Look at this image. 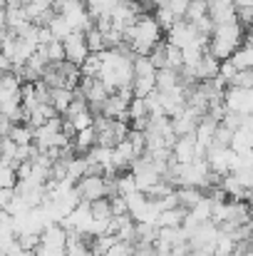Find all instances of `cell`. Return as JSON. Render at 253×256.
Here are the masks:
<instances>
[{
    "label": "cell",
    "mask_w": 253,
    "mask_h": 256,
    "mask_svg": "<svg viewBox=\"0 0 253 256\" xmlns=\"http://www.w3.org/2000/svg\"><path fill=\"white\" fill-rule=\"evenodd\" d=\"M65 256H92V236L77 234V232H67Z\"/></svg>",
    "instance_id": "obj_9"
},
{
    "label": "cell",
    "mask_w": 253,
    "mask_h": 256,
    "mask_svg": "<svg viewBox=\"0 0 253 256\" xmlns=\"http://www.w3.org/2000/svg\"><path fill=\"white\" fill-rule=\"evenodd\" d=\"M132 252H134V244H127V242H117L109 252L104 256H132Z\"/></svg>",
    "instance_id": "obj_32"
},
{
    "label": "cell",
    "mask_w": 253,
    "mask_h": 256,
    "mask_svg": "<svg viewBox=\"0 0 253 256\" xmlns=\"http://www.w3.org/2000/svg\"><path fill=\"white\" fill-rule=\"evenodd\" d=\"M65 55H67V62L82 68L84 60L89 58V50H87V42H84V32H72L65 42Z\"/></svg>",
    "instance_id": "obj_6"
},
{
    "label": "cell",
    "mask_w": 253,
    "mask_h": 256,
    "mask_svg": "<svg viewBox=\"0 0 253 256\" xmlns=\"http://www.w3.org/2000/svg\"><path fill=\"white\" fill-rule=\"evenodd\" d=\"M75 100V90H67V87H57V90H50V104L55 107V112L60 117H65L67 107L72 104Z\"/></svg>",
    "instance_id": "obj_12"
},
{
    "label": "cell",
    "mask_w": 253,
    "mask_h": 256,
    "mask_svg": "<svg viewBox=\"0 0 253 256\" xmlns=\"http://www.w3.org/2000/svg\"><path fill=\"white\" fill-rule=\"evenodd\" d=\"M181 85V75H179V70H157V92H171V90H176V87Z\"/></svg>",
    "instance_id": "obj_14"
},
{
    "label": "cell",
    "mask_w": 253,
    "mask_h": 256,
    "mask_svg": "<svg viewBox=\"0 0 253 256\" xmlns=\"http://www.w3.org/2000/svg\"><path fill=\"white\" fill-rule=\"evenodd\" d=\"M162 40H164V30L159 28L152 12L139 15L137 22L124 32V45L134 52V58H147Z\"/></svg>",
    "instance_id": "obj_1"
},
{
    "label": "cell",
    "mask_w": 253,
    "mask_h": 256,
    "mask_svg": "<svg viewBox=\"0 0 253 256\" xmlns=\"http://www.w3.org/2000/svg\"><path fill=\"white\" fill-rule=\"evenodd\" d=\"M89 212H92V219H94V222L107 224V222L112 219V204H109V199H107V196H104V199L92 202V204H89Z\"/></svg>",
    "instance_id": "obj_18"
},
{
    "label": "cell",
    "mask_w": 253,
    "mask_h": 256,
    "mask_svg": "<svg viewBox=\"0 0 253 256\" xmlns=\"http://www.w3.org/2000/svg\"><path fill=\"white\" fill-rule=\"evenodd\" d=\"M186 214H189L196 224H206V222H211V199L204 196V199H201L194 209H189Z\"/></svg>",
    "instance_id": "obj_19"
},
{
    "label": "cell",
    "mask_w": 253,
    "mask_h": 256,
    "mask_svg": "<svg viewBox=\"0 0 253 256\" xmlns=\"http://www.w3.org/2000/svg\"><path fill=\"white\" fill-rule=\"evenodd\" d=\"M80 70H82V78L97 80V78H99V70H102V58H99V55H89Z\"/></svg>",
    "instance_id": "obj_26"
},
{
    "label": "cell",
    "mask_w": 253,
    "mask_h": 256,
    "mask_svg": "<svg viewBox=\"0 0 253 256\" xmlns=\"http://www.w3.org/2000/svg\"><path fill=\"white\" fill-rule=\"evenodd\" d=\"M236 75H239V70L234 68V62H231V60H226V62H221V70H219V78H221V80L226 82V87L231 85V80H234Z\"/></svg>",
    "instance_id": "obj_31"
},
{
    "label": "cell",
    "mask_w": 253,
    "mask_h": 256,
    "mask_svg": "<svg viewBox=\"0 0 253 256\" xmlns=\"http://www.w3.org/2000/svg\"><path fill=\"white\" fill-rule=\"evenodd\" d=\"M7 2V8H20L22 5V0H5Z\"/></svg>",
    "instance_id": "obj_38"
},
{
    "label": "cell",
    "mask_w": 253,
    "mask_h": 256,
    "mask_svg": "<svg viewBox=\"0 0 253 256\" xmlns=\"http://www.w3.org/2000/svg\"><path fill=\"white\" fill-rule=\"evenodd\" d=\"M42 50H45L50 65H57V62H65V60H67V55H65V45H62L60 40H52V42L42 45Z\"/></svg>",
    "instance_id": "obj_22"
},
{
    "label": "cell",
    "mask_w": 253,
    "mask_h": 256,
    "mask_svg": "<svg viewBox=\"0 0 253 256\" xmlns=\"http://www.w3.org/2000/svg\"><path fill=\"white\" fill-rule=\"evenodd\" d=\"M152 15H154V20L159 22V28H162L164 32H169V30H171V25L176 22V15L169 10V5H159V8H154V12H152Z\"/></svg>",
    "instance_id": "obj_24"
},
{
    "label": "cell",
    "mask_w": 253,
    "mask_h": 256,
    "mask_svg": "<svg viewBox=\"0 0 253 256\" xmlns=\"http://www.w3.org/2000/svg\"><path fill=\"white\" fill-rule=\"evenodd\" d=\"M184 219H186V209H181V206L164 209V212L159 214V219H157V226H159V229H179V226L184 224Z\"/></svg>",
    "instance_id": "obj_13"
},
{
    "label": "cell",
    "mask_w": 253,
    "mask_h": 256,
    "mask_svg": "<svg viewBox=\"0 0 253 256\" xmlns=\"http://www.w3.org/2000/svg\"><path fill=\"white\" fill-rule=\"evenodd\" d=\"M119 239L114 234H99V236H92V256H104Z\"/></svg>",
    "instance_id": "obj_20"
},
{
    "label": "cell",
    "mask_w": 253,
    "mask_h": 256,
    "mask_svg": "<svg viewBox=\"0 0 253 256\" xmlns=\"http://www.w3.org/2000/svg\"><path fill=\"white\" fill-rule=\"evenodd\" d=\"M109 204H112V216H124V214H129L124 196H109Z\"/></svg>",
    "instance_id": "obj_33"
},
{
    "label": "cell",
    "mask_w": 253,
    "mask_h": 256,
    "mask_svg": "<svg viewBox=\"0 0 253 256\" xmlns=\"http://www.w3.org/2000/svg\"><path fill=\"white\" fill-rule=\"evenodd\" d=\"M122 2H134V0H122Z\"/></svg>",
    "instance_id": "obj_42"
},
{
    "label": "cell",
    "mask_w": 253,
    "mask_h": 256,
    "mask_svg": "<svg viewBox=\"0 0 253 256\" xmlns=\"http://www.w3.org/2000/svg\"><path fill=\"white\" fill-rule=\"evenodd\" d=\"M171 160L176 164H191L196 160V137L194 134L176 137V142L171 147Z\"/></svg>",
    "instance_id": "obj_7"
},
{
    "label": "cell",
    "mask_w": 253,
    "mask_h": 256,
    "mask_svg": "<svg viewBox=\"0 0 253 256\" xmlns=\"http://www.w3.org/2000/svg\"><path fill=\"white\" fill-rule=\"evenodd\" d=\"M67 120L75 124V130H77V132L94 127V114H92V110H89V107H87V110H82V112H77L75 117H67Z\"/></svg>",
    "instance_id": "obj_27"
},
{
    "label": "cell",
    "mask_w": 253,
    "mask_h": 256,
    "mask_svg": "<svg viewBox=\"0 0 253 256\" xmlns=\"http://www.w3.org/2000/svg\"><path fill=\"white\" fill-rule=\"evenodd\" d=\"M15 184H17L15 170H12L10 164H2V162H0V186H12V189H15Z\"/></svg>",
    "instance_id": "obj_30"
},
{
    "label": "cell",
    "mask_w": 253,
    "mask_h": 256,
    "mask_svg": "<svg viewBox=\"0 0 253 256\" xmlns=\"http://www.w3.org/2000/svg\"><path fill=\"white\" fill-rule=\"evenodd\" d=\"M84 42H87V50H89V55H99V52H104L107 50V40H104V32L94 25L92 30H87L84 32Z\"/></svg>",
    "instance_id": "obj_16"
},
{
    "label": "cell",
    "mask_w": 253,
    "mask_h": 256,
    "mask_svg": "<svg viewBox=\"0 0 253 256\" xmlns=\"http://www.w3.org/2000/svg\"><path fill=\"white\" fill-rule=\"evenodd\" d=\"M10 140L17 144V147H27V144H32L35 142V130L30 127V124H15L12 127V132H10Z\"/></svg>",
    "instance_id": "obj_17"
},
{
    "label": "cell",
    "mask_w": 253,
    "mask_h": 256,
    "mask_svg": "<svg viewBox=\"0 0 253 256\" xmlns=\"http://www.w3.org/2000/svg\"><path fill=\"white\" fill-rule=\"evenodd\" d=\"M47 30L52 32V40H60V42H65V40L75 32V30H72V25H70L62 15H55V18L47 22Z\"/></svg>",
    "instance_id": "obj_15"
},
{
    "label": "cell",
    "mask_w": 253,
    "mask_h": 256,
    "mask_svg": "<svg viewBox=\"0 0 253 256\" xmlns=\"http://www.w3.org/2000/svg\"><path fill=\"white\" fill-rule=\"evenodd\" d=\"M75 189H77L80 202L92 204V202L107 196V176H102V174H87V176H82L75 184Z\"/></svg>",
    "instance_id": "obj_3"
},
{
    "label": "cell",
    "mask_w": 253,
    "mask_h": 256,
    "mask_svg": "<svg viewBox=\"0 0 253 256\" xmlns=\"http://www.w3.org/2000/svg\"><path fill=\"white\" fill-rule=\"evenodd\" d=\"M12 196H15V189L12 186H0V212L7 209V204L12 202Z\"/></svg>",
    "instance_id": "obj_34"
},
{
    "label": "cell",
    "mask_w": 253,
    "mask_h": 256,
    "mask_svg": "<svg viewBox=\"0 0 253 256\" xmlns=\"http://www.w3.org/2000/svg\"><path fill=\"white\" fill-rule=\"evenodd\" d=\"M15 157H17V144L10 137H0V162L12 167L15 164Z\"/></svg>",
    "instance_id": "obj_23"
},
{
    "label": "cell",
    "mask_w": 253,
    "mask_h": 256,
    "mask_svg": "<svg viewBox=\"0 0 253 256\" xmlns=\"http://www.w3.org/2000/svg\"><path fill=\"white\" fill-rule=\"evenodd\" d=\"M65 244H67V232L62 229V224H50L40 234V246L45 249H65Z\"/></svg>",
    "instance_id": "obj_10"
},
{
    "label": "cell",
    "mask_w": 253,
    "mask_h": 256,
    "mask_svg": "<svg viewBox=\"0 0 253 256\" xmlns=\"http://www.w3.org/2000/svg\"><path fill=\"white\" fill-rule=\"evenodd\" d=\"M246 40V28L241 22H229V25H216L211 38H209V52L219 60L226 62L234 58V52L244 45Z\"/></svg>",
    "instance_id": "obj_2"
},
{
    "label": "cell",
    "mask_w": 253,
    "mask_h": 256,
    "mask_svg": "<svg viewBox=\"0 0 253 256\" xmlns=\"http://www.w3.org/2000/svg\"><path fill=\"white\" fill-rule=\"evenodd\" d=\"M231 140H234V130H229L224 122H219L216 134H214V144L216 147H231Z\"/></svg>",
    "instance_id": "obj_29"
},
{
    "label": "cell",
    "mask_w": 253,
    "mask_h": 256,
    "mask_svg": "<svg viewBox=\"0 0 253 256\" xmlns=\"http://www.w3.org/2000/svg\"><path fill=\"white\" fill-rule=\"evenodd\" d=\"M25 254H27V252H25V249L17 244V239H15V244L7 249V254H5V256H25Z\"/></svg>",
    "instance_id": "obj_36"
},
{
    "label": "cell",
    "mask_w": 253,
    "mask_h": 256,
    "mask_svg": "<svg viewBox=\"0 0 253 256\" xmlns=\"http://www.w3.org/2000/svg\"><path fill=\"white\" fill-rule=\"evenodd\" d=\"M147 58H149V62H152L157 70H164V68H167V40H162Z\"/></svg>",
    "instance_id": "obj_28"
},
{
    "label": "cell",
    "mask_w": 253,
    "mask_h": 256,
    "mask_svg": "<svg viewBox=\"0 0 253 256\" xmlns=\"http://www.w3.org/2000/svg\"><path fill=\"white\" fill-rule=\"evenodd\" d=\"M209 15V2L206 0H189V8H186V18L189 22H199L201 18Z\"/></svg>",
    "instance_id": "obj_21"
},
{
    "label": "cell",
    "mask_w": 253,
    "mask_h": 256,
    "mask_svg": "<svg viewBox=\"0 0 253 256\" xmlns=\"http://www.w3.org/2000/svg\"><path fill=\"white\" fill-rule=\"evenodd\" d=\"M0 30H7V8H0Z\"/></svg>",
    "instance_id": "obj_37"
},
{
    "label": "cell",
    "mask_w": 253,
    "mask_h": 256,
    "mask_svg": "<svg viewBox=\"0 0 253 256\" xmlns=\"http://www.w3.org/2000/svg\"><path fill=\"white\" fill-rule=\"evenodd\" d=\"M199 114L194 112V110H184V112H179L176 117H171V130H174V134L176 137H186V134H194L196 132V127H199Z\"/></svg>",
    "instance_id": "obj_8"
},
{
    "label": "cell",
    "mask_w": 253,
    "mask_h": 256,
    "mask_svg": "<svg viewBox=\"0 0 253 256\" xmlns=\"http://www.w3.org/2000/svg\"><path fill=\"white\" fill-rule=\"evenodd\" d=\"M206 2H209V18L214 20V25L239 22L236 0H206Z\"/></svg>",
    "instance_id": "obj_5"
},
{
    "label": "cell",
    "mask_w": 253,
    "mask_h": 256,
    "mask_svg": "<svg viewBox=\"0 0 253 256\" xmlns=\"http://www.w3.org/2000/svg\"><path fill=\"white\" fill-rule=\"evenodd\" d=\"M0 8H7V2H5V0H0Z\"/></svg>",
    "instance_id": "obj_41"
},
{
    "label": "cell",
    "mask_w": 253,
    "mask_h": 256,
    "mask_svg": "<svg viewBox=\"0 0 253 256\" xmlns=\"http://www.w3.org/2000/svg\"><path fill=\"white\" fill-rule=\"evenodd\" d=\"M204 196H206V192L199 189V186H179V189H176V202H179V206L186 209V212L194 209Z\"/></svg>",
    "instance_id": "obj_11"
},
{
    "label": "cell",
    "mask_w": 253,
    "mask_h": 256,
    "mask_svg": "<svg viewBox=\"0 0 253 256\" xmlns=\"http://www.w3.org/2000/svg\"><path fill=\"white\" fill-rule=\"evenodd\" d=\"M12 122L5 117V114H0V137H10V132H12Z\"/></svg>",
    "instance_id": "obj_35"
},
{
    "label": "cell",
    "mask_w": 253,
    "mask_h": 256,
    "mask_svg": "<svg viewBox=\"0 0 253 256\" xmlns=\"http://www.w3.org/2000/svg\"><path fill=\"white\" fill-rule=\"evenodd\" d=\"M189 256H209V254H199V252H191Z\"/></svg>",
    "instance_id": "obj_40"
},
{
    "label": "cell",
    "mask_w": 253,
    "mask_h": 256,
    "mask_svg": "<svg viewBox=\"0 0 253 256\" xmlns=\"http://www.w3.org/2000/svg\"><path fill=\"white\" fill-rule=\"evenodd\" d=\"M246 206H249V216L253 219V196H249V202H246Z\"/></svg>",
    "instance_id": "obj_39"
},
{
    "label": "cell",
    "mask_w": 253,
    "mask_h": 256,
    "mask_svg": "<svg viewBox=\"0 0 253 256\" xmlns=\"http://www.w3.org/2000/svg\"><path fill=\"white\" fill-rule=\"evenodd\" d=\"M134 78H157V68L149 62V58H134Z\"/></svg>",
    "instance_id": "obj_25"
},
{
    "label": "cell",
    "mask_w": 253,
    "mask_h": 256,
    "mask_svg": "<svg viewBox=\"0 0 253 256\" xmlns=\"http://www.w3.org/2000/svg\"><path fill=\"white\" fill-rule=\"evenodd\" d=\"M199 38V32H196V28L189 22V20H176L174 25H171V30L167 32V40L169 45H174V48H179V50H184L186 45H191L194 40Z\"/></svg>",
    "instance_id": "obj_4"
}]
</instances>
